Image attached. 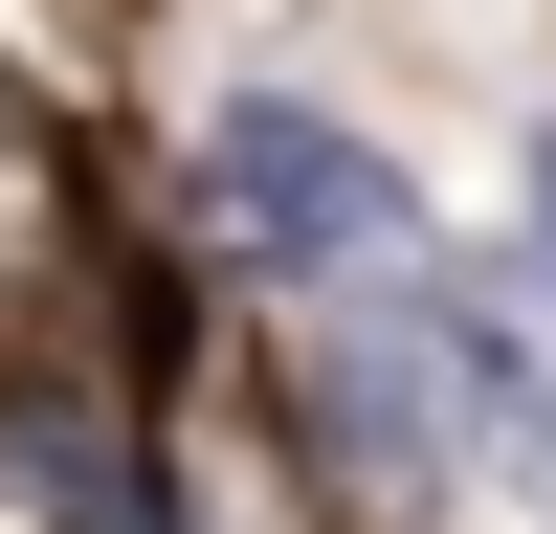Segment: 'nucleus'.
Instances as JSON below:
<instances>
[{
    "instance_id": "5",
    "label": "nucleus",
    "mask_w": 556,
    "mask_h": 534,
    "mask_svg": "<svg viewBox=\"0 0 556 534\" xmlns=\"http://www.w3.org/2000/svg\"><path fill=\"white\" fill-rule=\"evenodd\" d=\"M534 534H556V490H534Z\"/></svg>"
},
{
    "instance_id": "4",
    "label": "nucleus",
    "mask_w": 556,
    "mask_h": 534,
    "mask_svg": "<svg viewBox=\"0 0 556 534\" xmlns=\"http://www.w3.org/2000/svg\"><path fill=\"white\" fill-rule=\"evenodd\" d=\"M513 223H534V290H556V134L513 156Z\"/></svg>"
},
{
    "instance_id": "3",
    "label": "nucleus",
    "mask_w": 556,
    "mask_h": 534,
    "mask_svg": "<svg viewBox=\"0 0 556 534\" xmlns=\"http://www.w3.org/2000/svg\"><path fill=\"white\" fill-rule=\"evenodd\" d=\"M45 245V112H23V67H0V267Z\"/></svg>"
},
{
    "instance_id": "2",
    "label": "nucleus",
    "mask_w": 556,
    "mask_h": 534,
    "mask_svg": "<svg viewBox=\"0 0 556 534\" xmlns=\"http://www.w3.org/2000/svg\"><path fill=\"white\" fill-rule=\"evenodd\" d=\"M0 445H23V490H45L67 534H156V512H134V445H112V400L23 379V400H0Z\"/></svg>"
},
{
    "instance_id": "1",
    "label": "nucleus",
    "mask_w": 556,
    "mask_h": 534,
    "mask_svg": "<svg viewBox=\"0 0 556 534\" xmlns=\"http://www.w3.org/2000/svg\"><path fill=\"white\" fill-rule=\"evenodd\" d=\"M201 201H223V245H245L290 312L356 290V267H424V245H445L424 178H401L356 112H312V89H223V112H201Z\"/></svg>"
}]
</instances>
